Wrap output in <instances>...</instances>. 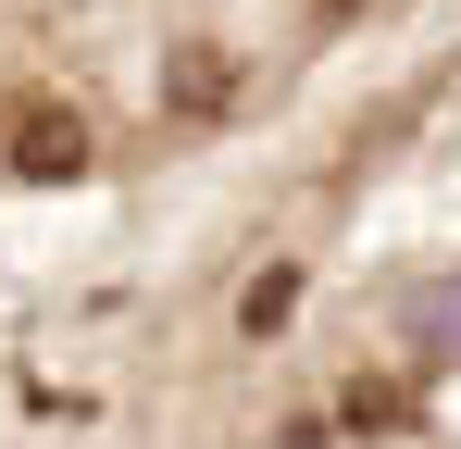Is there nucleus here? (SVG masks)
<instances>
[{
    "label": "nucleus",
    "mask_w": 461,
    "mask_h": 449,
    "mask_svg": "<svg viewBox=\"0 0 461 449\" xmlns=\"http://www.w3.org/2000/svg\"><path fill=\"white\" fill-rule=\"evenodd\" d=\"M399 325H411L424 350H461V275H449V288H411V299H399Z\"/></svg>",
    "instance_id": "f257e3e1"
},
{
    "label": "nucleus",
    "mask_w": 461,
    "mask_h": 449,
    "mask_svg": "<svg viewBox=\"0 0 461 449\" xmlns=\"http://www.w3.org/2000/svg\"><path fill=\"white\" fill-rule=\"evenodd\" d=\"M13 162H25V175H76L87 150H76V125H63V113H38V125L13 138Z\"/></svg>",
    "instance_id": "f03ea898"
},
{
    "label": "nucleus",
    "mask_w": 461,
    "mask_h": 449,
    "mask_svg": "<svg viewBox=\"0 0 461 449\" xmlns=\"http://www.w3.org/2000/svg\"><path fill=\"white\" fill-rule=\"evenodd\" d=\"M287 312H300V275H287V262H275V275H262V288L237 299V325H249V337H275V325H287Z\"/></svg>",
    "instance_id": "7ed1b4c3"
},
{
    "label": "nucleus",
    "mask_w": 461,
    "mask_h": 449,
    "mask_svg": "<svg viewBox=\"0 0 461 449\" xmlns=\"http://www.w3.org/2000/svg\"><path fill=\"white\" fill-rule=\"evenodd\" d=\"M324 13H349V0H324Z\"/></svg>",
    "instance_id": "20e7f679"
}]
</instances>
